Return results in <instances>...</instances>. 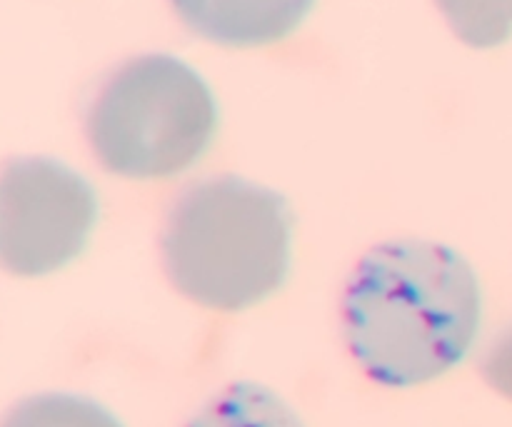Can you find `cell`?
I'll list each match as a JSON object with an SVG mask.
<instances>
[{"label":"cell","instance_id":"cell-1","mask_svg":"<svg viewBox=\"0 0 512 427\" xmlns=\"http://www.w3.org/2000/svg\"><path fill=\"white\" fill-rule=\"evenodd\" d=\"M480 315L478 275L468 260L448 245L415 238L365 253L340 303L350 355L388 388L430 383L463 363Z\"/></svg>","mask_w":512,"mask_h":427},{"label":"cell","instance_id":"cell-2","mask_svg":"<svg viewBox=\"0 0 512 427\" xmlns=\"http://www.w3.org/2000/svg\"><path fill=\"white\" fill-rule=\"evenodd\" d=\"M293 213L283 195L235 175L200 180L175 198L160 233L170 285L203 308L238 313L288 278Z\"/></svg>","mask_w":512,"mask_h":427},{"label":"cell","instance_id":"cell-3","mask_svg":"<svg viewBox=\"0 0 512 427\" xmlns=\"http://www.w3.org/2000/svg\"><path fill=\"white\" fill-rule=\"evenodd\" d=\"M218 105L208 83L175 55L130 58L108 75L85 115L95 160L123 178H173L213 143Z\"/></svg>","mask_w":512,"mask_h":427},{"label":"cell","instance_id":"cell-4","mask_svg":"<svg viewBox=\"0 0 512 427\" xmlns=\"http://www.w3.org/2000/svg\"><path fill=\"white\" fill-rule=\"evenodd\" d=\"M98 220L88 180L53 158H13L0 168V270L43 278L73 263Z\"/></svg>","mask_w":512,"mask_h":427},{"label":"cell","instance_id":"cell-5","mask_svg":"<svg viewBox=\"0 0 512 427\" xmlns=\"http://www.w3.org/2000/svg\"><path fill=\"white\" fill-rule=\"evenodd\" d=\"M315 0H170L185 28L225 48H258L288 38Z\"/></svg>","mask_w":512,"mask_h":427},{"label":"cell","instance_id":"cell-6","mask_svg":"<svg viewBox=\"0 0 512 427\" xmlns=\"http://www.w3.org/2000/svg\"><path fill=\"white\" fill-rule=\"evenodd\" d=\"M188 427H305L295 410L273 390L235 383L220 390L195 413Z\"/></svg>","mask_w":512,"mask_h":427},{"label":"cell","instance_id":"cell-7","mask_svg":"<svg viewBox=\"0 0 512 427\" xmlns=\"http://www.w3.org/2000/svg\"><path fill=\"white\" fill-rule=\"evenodd\" d=\"M0 427H123L103 405L68 393L25 398L3 418Z\"/></svg>","mask_w":512,"mask_h":427},{"label":"cell","instance_id":"cell-8","mask_svg":"<svg viewBox=\"0 0 512 427\" xmlns=\"http://www.w3.org/2000/svg\"><path fill=\"white\" fill-rule=\"evenodd\" d=\"M450 30L478 50L498 48L512 35V0H435Z\"/></svg>","mask_w":512,"mask_h":427},{"label":"cell","instance_id":"cell-9","mask_svg":"<svg viewBox=\"0 0 512 427\" xmlns=\"http://www.w3.org/2000/svg\"><path fill=\"white\" fill-rule=\"evenodd\" d=\"M483 380L503 398L512 400V328L505 330L483 355Z\"/></svg>","mask_w":512,"mask_h":427}]
</instances>
